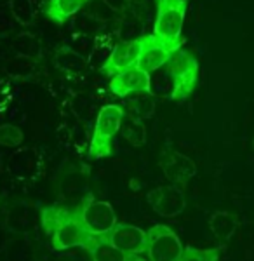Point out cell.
Masks as SVG:
<instances>
[{"label":"cell","mask_w":254,"mask_h":261,"mask_svg":"<svg viewBox=\"0 0 254 261\" xmlns=\"http://www.w3.org/2000/svg\"><path fill=\"white\" fill-rule=\"evenodd\" d=\"M42 225L50 239L54 251H68L73 247H84L91 251L99 239L92 237L86 230L79 211H68L65 207H45L42 209Z\"/></svg>","instance_id":"6da1fadb"},{"label":"cell","mask_w":254,"mask_h":261,"mask_svg":"<svg viewBox=\"0 0 254 261\" xmlns=\"http://www.w3.org/2000/svg\"><path fill=\"white\" fill-rule=\"evenodd\" d=\"M151 75L167 81L162 96L167 94V98L172 101H185L198 84V61L193 54L180 47L172 53L162 68Z\"/></svg>","instance_id":"7a4b0ae2"},{"label":"cell","mask_w":254,"mask_h":261,"mask_svg":"<svg viewBox=\"0 0 254 261\" xmlns=\"http://www.w3.org/2000/svg\"><path fill=\"white\" fill-rule=\"evenodd\" d=\"M157 14L154 37L167 49L177 50L183 45V24L188 0H155Z\"/></svg>","instance_id":"3957f363"},{"label":"cell","mask_w":254,"mask_h":261,"mask_svg":"<svg viewBox=\"0 0 254 261\" xmlns=\"http://www.w3.org/2000/svg\"><path fill=\"white\" fill-rule=\"evenodd\" d=\"M125 117V110L120 105H105L96 117V124L92 129L91 145H89V159H99L113 155V141L117 133L122 127V120Z\"/></svg>","instance_id":"277c9868"},{"label":"cell","mask_w":254,"mask_h":261,"mask_svg":"<svg viewBox=\"0 0 254 261\" xmlns=\"http://www.w3.org/2000/svg\"><path fill=\"white\" fill-rule=\"evenodd\" d=\"M183 249L181 239L167 225H154L146 230V259L180 261Z\"/></svg>","instance_id":"5b68a950"},{"label":"cell","mask_w":254,"mask_h":261,"mask_svg":"<svg viewBox=\"0 0 254 261\" xmlns=\"http://www.w3.org/2000/svg\"><path fill=\"white\" fill-rule=\"evenodd\" d=\"M77 211L86 230L96 239L108 237V233L118 223L113 205L110 202L96 200L92 197H89L86 202H82L77 207Z\"/></svg>","instance_id":"8992f818"},{"label":"cell","mask_w":254,"mask_h":261,"mask_svg":"<svg viewBox=\"0 0 254 261\" xmlns=\"http://www.w3.org/2000/svg\"><path fill=\"white\" fill-rule=\"evenodd\" d=\"M107 239L125 256V261L146 258V231L139 226L117 223Z\"/></svg>","instance_id":"52a82bcc"},{"label":"cell","mask_w":254,"mask_h":261,"mask_svg":"<svg viewBox=\"0 0 254 261\" xmlns=\"http://www.w3.org/2000/svg\"><path fill=\"white\" fill-rule=\"evenodd\" d=\"M145 40H146V35H141L133 40L118 42L112 53H110L107 61L103 63V66H101V73L107 75L108 79H112L118 71L127 70V68H131V66H136L139 54H141V50H143V45H145Z\"/></svg>","instance_id":"ba28073f"},{"label":"cell","mask_w":254,"mask_h":261,"mask_svg":"<svg viewBox=\"0 0 254 261\" xmlns=\"http://www.w3.org/2000/svg\"><path fill=\"white\" fill-rule=\"evenodd\" d=\"M146 200L151 209L162 218H176L185 211L186 200L183 190L177 185H162L146 193Z\"/></svg>","instance_id":"9c48e42d"},{"label":"cell","mask_w":254,"mask_h":261,"mask_svg":"<svg viewBox=\"0 0 254 261\" xmlns=\"http://www.w3.org/2000/svg\"><path fill=\"white\" fill-rule=\"evenodd\" d=\"M110 91L122 99L138 92H151V75L139 66H131L110 79Z\"/></svg>","instance_id":"30bf717a"},{"label":"cell","mask_w":254,"mask_h":261,"mask_svg":"<svg viewBox=\"0 0 254 261\" xmlns=\"http://www.w3.org/2000/svg\"><path fill=\"white\" fill-rule=\"evenodd\" d=\"M160 167H162L164 174L181 188L197 174L195 162L180 151H169L164 161L160 162Z\"/></svg>","instance_id":"8fae6325"},{"label":"cell","mask_w":254,"mask_h":261,"mask_svg":"<svg viewBox=\"0 0 254 261\" xmlns=\"http://www.w3.org/2000/svg\"><path fill=\"white\" fill-rule=\"evenodd\" d=\"M172 53H174V50L162 45L154 37V33H150V35H146L145 45H143V50H141V54H139L136 66H139L141 70H145L151 75L166 65L169 61V58L172 56Z\"/></svg>","instance_id":"7c38bea8"},{"label":"cell","mask_w":254,"mask_h":261,"mask_svg":"<svg viewBox=\"0 0 254 261\" xmlns=\"http://www.w3.org/2000/svg\"><path fill=\"white\" fill-rule=\"evenodd\" d=\"M91 0H47L44 6V14L56 24H65L66 21L80 12Z\"/></svg>","instance_id":"4fadbf2b"},{"label":"cell","mask_w":254,"mask_h":261,"mask_svg":"<svg viewBox=\"0 0 254 261\" xmlns=\"http://www.w3.org/2000/svg\"><path fill=\"white\" fill-rule=\"evenodd\" d=\"M209 228L218 241L228 242L237 230V216L228 211H216L209 218Z\"/></svg>","instance_id":"5bb4252c"},{"label":"cell","mask_w":254,"mask_h":261,"mask_svg":"<svg viewBox=\"0 0 254 261\" xmlns=\"http://www.w3.org/2000/svg\"><path fill=\"white\" fill-rule=\"evenodd\" d=\"M127 99V98H125ZM154 94L151 92H138L134 99H127V110L125 113L134 119H146V117L154 115Z\"/></svg>","instance_id":"9a60e30c"},{"label":"cell","mask_w":254,"mask_h":261,"mask_svg":"<svg viewBox=\"0 0 254 261\" xmlns=\"http://www.w3.org/2000/svg\"><path fill=\"white\" fill-rule=\"evenodd\" d=\"M120 130H122V136H124L131 145H134V146L145 145L146 130H145V125H143L141 119H134V117L125 113L124 120H122Z\"/></svg>","instance_id":"2e32d148"},{"label":"cell","mask_w":254,"mask_h":261,"mask_svg":"<svg viewBox=\"0 0 254 261\" xmlns=\"http://www.w3.org/2000/svg\"><path fill=\"white\" fill-rule=\"evenodd\" d=\"M91 258L96 261H125V256L108 242V239H99L91 251Z\"/></svg>","instance_id":"e0dca14e"},{"label":"cell","mask_w":254,"mask_h":261,"mask_svg":"<svg viewBox=\"0 0 254 261\" xmlns=\"http://www.w3.org/2000/svg\"><path fill=\"white\" fill-rule=\"evenodd\" d=\"M11 11L14 14V18L19 21L23 27L33 23L35 18V9H33L32 0H11Z\"/></svg>","instance_id":"ac0fdd59"},{"label":"cell","mask_w":254,"mask_h":261,"mask_svg":"<svg viewBox=\"0 0 254 261\" xmlns=\"http://www.w3.org/2000/svg\"><path fill=\"white\" fill-rule=\"evenodd\" d=\"M24 140V134L18 125L12 124H2L0 125V145L7 148H16Z\"/></svg>","instance_id":"d6986e66"},{"label":"cell","mask_w":254,"mask_h":261,"mask_svg":"<svg viewBox=\"0 0 254 261\" xmlns=\"http://www.w3.org/2000/svg\"><path fill=\"white\" fill-rule=\"evenodd\" d=\"M221 247H211V249H197V247H185L180 261H216L219 259Z\"/></svg>","instance_id":"ffe728a7"},{"label":"cell","mask_w":254,"mask_h":261,"mask_svg":"<svg viewBox=\"0 0 254 261\" xmlns=\"http://www.w3.org/2000/svg\"><path fill=\"white\" fill-rule=\"evenodd\" d=\"M103 2L105 4H108V6L110 7H112V9L113 11H122V9H124V7H125V2H127V0H103Z\"/></svg>","instance_id":"44dd1931"},{"label":"cell","mask_w":254,"mask_h":261,"mask_svg":"<svg viewBox=\"0 0 254 261\" xmlns=\"http://www.w3.org/2000/svg\"><path fill=\"white\" fill-rule=\"evenodd\" d=\"M0 174H2V157H0Z\"/></svg>","instance_id":"7402d4cb"},{"label":"cell","mask_w":254,"mask_h":261,"mask_svg":"<svg viewBox=\"0 0 254 261\" xmlns=\"http://www.w3.org/2000/svg\"><path fill=\"white\" fill-rule=\"evenodd\" d=\"M131 2H138V0H131Z\"/></svg>","instance_id":"603a6c76"},{"label":"cell","mask_w":254,"mask_h":261,"mask_svg":"<svg viewBox=\"0 0 254 261\" xmlns=\"http://www.w3.org/2000/svg\"><path fill=\"white\" fill-rule=\"evenodd\" d=\"M252 146H254V138H252Z\"/></svg>","instance_id":"cb8c5ba5"}]
</instances>
